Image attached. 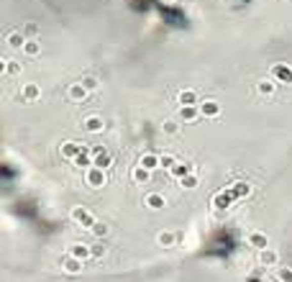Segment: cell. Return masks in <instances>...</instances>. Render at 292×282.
Masks as SVG:
<instances>
[{
    "instance_id": "cell-1",
    "label": "cell",
    "mask_w": 292,
    "mask_h": 282,
    "mask_svg": "<svg viewBox=\"0 0 292 282\" xmlns=\"http://www.w3.org/2000/svg\"><path fill=\"white\" fill-rule=\"evenodd\" d=\"M248 192H252V185H248V182H238V185H233V187H228V190H223V192H218L213 197V208H228L233 200H238V197H243Z\"/></svg>"
},
{
    "instance_id": "cell-2",
    "label": "cell",
    "mask_w": 292,
    "mask_h": 282,
    "mask_svg": "<svg viewBox=\"0 0 292 282\" xmlns=\"http://www.w3.org/2000/svg\"><path fill=\"white\" fill-rule=\"evenodd\" d=\"M85 182H88V187H93V190H98V187H103L105 185V172H103V167H90L88 170V175H85Z\"/></svg>"
},
{
    "instance_id": "cell-3",
    "label": "cell",
    "mask_w": 292,
    "mask_h": 282,
    "mask_svg": "<svg viewBox=\"0 0 292 282\" xmlns=\"http://www.w3.org/2000/svg\"><path fill=\"white\" fill-rule=\"evenodd\" d=\"M272 79H279L284 85H292V67L289 64H274L272 67Z\"/></svg>"
},
{
    "instance_id": "cell-4",
    "label": "cell",
    "mask_w": 292,
    "mask_h": 282,
    "mask_svg": "<svg viewBox=\"0 0 292 282\" xmlns=\"http://www.w3.org/2000/svg\"><path fill=\"white\" fill-rule=\"evenodd\" d=\"M67 254H72V257H77V259L85 262V259H90V257H93V247H88V244H72Z\"/></svg>"
},
{
    "instance_id": "cell-5",
    "label": "cell",
    "mask_w": 292,
    "mask_h": 282,
    "mask_svg": "<svg viewBox=\"0 0 292 282\" xmlns=\"http://www.w3.org/2000/svg\"><path fill=\"white\" fill-rule=\"evenodd\" d=\"M277 262H279V254L274 249H262L259 252V264L262 267H277Z\"/></svg>"
},
{
    "instance_id": "cell-6",
    "label": "cell",
    "mask_w": 292,
    "mask_h": 282,
    "mask_svg": "<svg viewBox=\"0 0 292 282\" xmlns=\"http://www.w3.org/2000/svg\"><path fill=\"white\" fill-rule=\"evenodd\" d=\"M72 218H74L77 223H82V226H88V228H93V226L98 223V221H95L88 211H82V208H74V211H72Z\"/></svg>"
},
{
    "instance_id": "cell-7",
    "label": "cell",
    "mask_w": 292,
    "mask_h": 282,
    "mask_svg": "<svg viewBox=\"0 0 292 282\" xmlns=\"http://www.w3.org/2000/svg\"><path fill=\"white\" fill-rule=\"evenodd\" d=\"M62 269H67L69 274H77V272H82V259H77V257L67 254V257L62 259Z\"/></svg>"
},
{
    "instance_id": "cell-8",
    "label": "cell",
    "mask_w": 292,
    "mask_h": 282,
    "mask_svg": "<svg viewBox=\"0 0 292 282\" xmlns=\"http://www.w3.org/2000/svg\"><path fill=\"white\" fill-rule=\"evenodd\" d=\"M246 241H248V247H254V249H267V236L264 233H259V231H252L246 236Z\"/></svg>"
},
{
    "instance_id": "cell-9",
    "label": "cell",
    "mask_w": 292,
    "mask_h": 282,
    "mask_svg": "<svg viewBox=\"0 0 292 282\" xmlns=\"http://www.w3.org/2000/svg\"><path fill=\"white\" fill-rule=\"evenodd\" d=\"M82 129L90 131V134H98V131L103 129V118H100V115H88L85 120H82Z\"/></svg>"
},
{
    "instance_id": "cell-10",
    "label": "cell",
    "mask_w": 292,
    "mask_h": 282,
    "mask_svg": "<svg viewBox=\"0 0 292 282\" xmlns=\"http://www.w3.org/2000/svg\"><path fill=\"white\" fill-rule=\"evenodd\" d=\"M6 44H8V47H13V49H18V47H23V44H26V38H23L21 28H18V31H11V33L6 36Z\"/></svg>"
},
{
    "instance_id": "cell-11",
    "label": "cell",
    "mask_w": 292,
    "mask_h": 282,
    "mask_svg": "<svg viewBox=\"0 0 292 282\" xmlns=\"http://www.w3.org/2000/svg\"><path fill=\"white\" fill-rule=\"evenodd\" d=\"M139 165H141V167H146V170H156V167L161 165V156H156V154H144Z\"/></svg>"
},
{
    "instance_id": "cell-12",
    "label": "cell",
    "mask_w": 292,
    "mask_h": 282,
    "mask_svg": "<svg viewBox=\"0 0 292 282\" xmlns=\"http://www.w3.org/2000/svg\"><path fill=\"white\" fill-rule=\"evenodd\" d=\"M85 98H88V88L82 85V83H77V85L69 88V100H85Z\"/></svg>"
},
{
    "instance_id": "cell-13",
    "label": "cell",
    "mask_w": 292,
    "mask_h": 282,
    "mask_svg": "<svg viewBox=\"0 0 292 282\" xmlns=\"http://www.w3.org/2000/svg\"><path fill=\"white\" fill-rule=\"evenodd\" d=\"M200 113L213 118V115H218V113H221V105H218L216 100H207V103H202V105H200Z\"/></svg>"
},
{
    "instance_id": "cell-14",
    "label": "cell",
    "mask_w": 292,
    "mask_h": 282,
    "mask_svg": "<svg viewBox=\"0 0 292 282\" xmlns=\"http://www.w3.org/2000/svg\"><path fill=\"white\" fill-rule=\"evenodd\" d=\"M62 154H64L67 159H77V156L82 154V146H79V144H74V141H69V144H64Z\"/></svg>"
},
{
    "instance_id": "cell-15",
    "label": "cell",
    "mask_w": 292,
    "mask_h": 282,
    "mask_svg": "<svg viewBox=\"0 0 292 282\" xmlns=\"http://www.w3.org/2000/svg\"><path fill=\"white\" fill-rule=\"evenodd\" d=\"M144 203H146L149 208H154V211H156V208H164V197H161L159 192H151V195H146V197H144Z\"/></svg>"
},
{
    "instance_id": "cell-16",
    "label": "cell",
    "mask_w": 292,
    "mask_h": 282,
    "mask_svg": "<svg viewBox=\"0 0 292 282\" xmlns=\"http://www.w3.org/2000/svg\"><path fill=\"white\" fill-rule=\"evenodd\" d=\"M93 159H95V167H103V170H105V167L113 162L108 151H93Z\"/></svg>"
},
{
    "instance_id": "cell-17",
    "label": "cell",
    "mask_w": 292,
    "mask_h": 282,
    "mask_svg": "<svg viewBox=\"0 0 292 282\" xmlns=\"http://www.w3.org/2000/svg\"><path fill=\"white\" fill-rule=\"evenodd\" d=\"M170 172H172V177L182 180V177H187V175L192 172V167H190V165H180V162H177V165H175V167H172Z\"/></svg>"
},
{
    "instance_id": "cell-18",
    "label": "cell",
    "mask_w": 292,
    "mask_h": 282,
    "mask_svg": "<svg viewBox=\"0 0 292 282\" xmlns=\"http://www.w3.org/2000/svg\"><path fill=\"white\" fill-rule=\"evenodd\" d=\"M156 241H159V247L170 249V247L175 244V233H172V231H164V233H159V236H156Z\"/></svg>"
},
{
    "instance_id": "cell-19",
    "label": "cell",
    "mask_w": 292,
    "mask_h": 282,
    "mask_svg": "<svg viewBox=\"0 0 292 282\" xmlns=\"http://www.w3.org/2000/svg\"><path fill=\"white\" fill-rule=\"evenodd\" d=\"M21 49L26 52V57H36V54L41 52V44L36 42V38H31V42H26V44H23Z\"/></svg>"
},
{
    "instance_id": "cell-20",
    "label": "cell",
    "mask_w": 292,
    "mask_h": 282,
    "mask_svg": "<svg viewBox=\"0 0 292 282\" xmlns=\"http://www.w3.org/2000/svg\"><path fill=\"white\" fill-rule=\"evenodd\" d=\"M180 103L182 105H195L197 103V93L195 90H182L180 93Z\"/></svg>"
},
{
    "instance_id": "cell-21",
    "label": "cell",
    "mask_w": 292,
    "mask_h": 282,
    "mask_svg": "<svg viewBox=\"0 0 292 282\" xmlns=\"http://www.w3.org/2000/svg\"><path fill=\"white\" fill-rule=\"evenodd\" d=\"M197 113H200V110H197L195 105H185L180 115H182V120H195V118H197Z\"/></svg>"
},
{
    "instance_id": "cell-22",
    "label": "cell",
    "mask_w": 292,
    "mask_h": 282,
    "mask_svg": "<svg viewBox=\"0 0 292 282\" xmlns=\"http://www.w3.org/2000/svg\"><path fill=\"white\" fill-rule=\"evenodd\" d=\"M134 182H149V170L139 165V167L134 170Z\"/></svg>"
},
{
    "instance_id": "cell-23",
    "label": "cell",
    "mask_w": 292,
    "mask_h": 282,
    "mask_svg": "<svg viewBox=\"0 0 292 282\" xmlns=\"http://www.w3.org/2000/svg\"><path fill=\"white\" fill-rule=\"evenodd\" d=\"M259 93L262 95H272L274 93V79H262V83H259Z\"/></svg>"
},
{
    "instance_id": "cell-24",
    "label": "cell",
    "mask_w": 292,
    "mask_h": 282,
    "mask_svg": "<svg viewBox=\"0 0 292 282\" xmlns=\"http://www.w3.org/2000/svg\"><path fill=\"white\" fill-rule=\"evenodd\" d=\"M38 98V88L36 85H26V90H23V100H36Z\"/></svg>"
},
{
    "instance_id": "cell-25",
    "label": "cell",
    "mask_w": 292,
    "mask_h": 282,
    "mask_svg": "<svg viewBox=\"0 0 292 282\" xmlns=\"http://www.w3.org/2000/svg\"><path fill=\"white\" fill-rule=\"evenodd\" d=\"M177 162H175V156L172 154H161V167H166V170H172Z\"/></svg>"
},
{
    "instance_id": "cell-26",
    "label": "cell",
    "mask_w": 292,
    "mask_h": 282,
    "mask_svg": "<svg viewBox=\"0 0 292 282\" xmlns=\"http://www.w3.org/2000/svg\"><path fill=\"white\" fill-rule=\"evenodd\" d=\"M90 231H93L95 236H105V233H108V226H105V223H95Z\"/></svg>"
},
{
    "instance_id": "cell-27",
    "label": "cell",
    "mask_w": 292,
    "mask_h": 282,
    "mask_svg": "<svg viewBox=\"0 0 292 282\" xmlns=\"http://www.w3.org/2000/svg\"><path fill=\"white\" fill-rule=\"evenodd\" d=\"M180 182H182V187H190V185H195V182H197V175H192V172H190V175H187V177H182Z\"/></svg>"
},
{
    "instance_id": "cell-28",
    "label": "cell",
    "mask_w": 292,
    "mask_h": 282,
    "mask_svg": "<svg viewBox=\"0 0 292 282\" xmlns=\"http://www.w3.org/2000/svg\"><path fill=\"white\" fill-rule=\"evenodd\" d=\"M279 279H282V282H292V269H287V267L279 269Z\"/></svg>"
},
{
    "instance_id": "cell-29",
    "label": "cell",
    "mask_w": 292,
    "mask_h": 282,
    "mask_svg": "<svg viewBox=\"0 0 292 282\" xmlns=\"http://www.w3.org/2000/svg\"><path fill=\"white\" fill-rule=\"evenodd\" d=\"M164 131H166V134H177V124H175V120H166V124H164Z\"/></svg>"
},
{
    "instance_id": "cell-30",
    "label": "cell",
    "mask_w": 292,
    "mask_h": 282,
    "mask_svg": "<svg viewBox=\"0 0 292 282\" xmlns=\"http://www.w3.org/2000/svg\"><path fill=\"white\" fill-rule=\"evenodd\" d=\"M82 85H85L88 90H95V88H98V83H95L93 77H85V79H82Z\"/></svg>"
},
{
    "instance_id": "cell-31",
    "label": "cell",
    "mask_w": 292,
    "mask_h": 282,
    "mask_svg": "<svg viewBox=\"0 0 292 282\" xmlns=\"http://www.w3.org/2000/svg\"><path fill=\"white\" fill-rule=\"evenodd\" d=\"M105 254V249H100V247H93V257H103Z\"/></svg>"
},
{
    "instance_id": "cell-32",
    "label": "cell",
    "mask_w": 292,
    "mask_h": 282,
    "mask_svg": "<svg viewBox=\"0 0 292 282\" xmlns=\"http://www.w3.org/2000/svg\"><path fill=\"white\" fill-rule=\"evenodd\" d=\"M26 33H28V36H36V26H26Z\"/></svg>"
}]
</instances>
